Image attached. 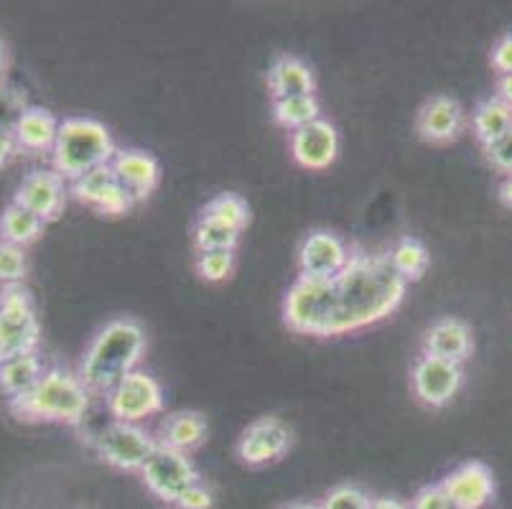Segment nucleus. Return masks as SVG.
<instances>
[{
	"label": "nucleus",
	"mask_w": 512,
	"mask_h": 509,
	"mask_svg": "<svg viewBox=\"0 0 512 509\" xmlns=\"http://www.w3.org/2000/svg\"><path fill=\"white\" fill-rule=\"evenodd\" d=\"M408 283L395 273L388 252L352 247V260L337 278H299L283 301V321L293 334L332 336L370 329L398 311Z\"/></svg>",
	"instance_id": "nucleus-1"
},
{
	"label": "nucleus",
	"mask_w": 512,
	"mask_h": 509,
	"mask_svg": "<svg viewBox=\"0 0 512 509\" xmlns=\"http://www.w3.org/2000/svg\"><path fill=\"white\" fill-rule=\"evenodd\" d=\"M146 331L136 319H115L102 326L79 362V380L90 395L105 398L123 377L141 370L146 357Z\"/></svg>",
	"instance_id": "nucleus-2"
},
{
	"label": "nucleus",
	"mask_w": 512,
	"mask_h": 509,
	"mask_svg": "<svg viewBox=\"0 0 512 509\" xmlns=\"http://www.w3.org/2000/svg\"><path fill=\"white\" fill-rule=\"evenodd\" d=\"M90 398V390L79 380L77 372L51 364L29 395L8 400V410L23 423L79 426L90 410Z\"/></svg>",
	"instance_id": "nucleus-3"
},
{
	"label": "nucleus",
	"mask_w": 512,
	"mask_h": 509,
	"mask_svg": "<svg viewBox=\"0 0 512 509\" xmlns=\"http://www.w3.org/2000/svg\"><path fill=\"white\" fill-rule=\"evenodd\" d=\"M118 153L110 130L95 118H64L57 146L51 151V168L64 181H77L95 168L110 166Z\"/></svg>",
	"instance_id": "nucleus-4"
},
{
	"label": "nucleus",
	"mask_w": 512,
	"mask_h": 509,
	"mask_svg": "<svg viewBox=\"0 0 512 509\" xmlns=\"http://www.w3.org/2000/svg\"><path fill=\"white\" fill-rule=\"evenodd\" d=\"M41 324L26 286L0 288V359L39 352Z\"/></svg>",
	"instance_id": "nucleus-5"
},
{
	"label": "nucleus",
	"mask_w": 512,
	"mask_h": 509,
	"mask_svg": "<svg viewBox=\"0 0 512 509\" xmlns=\"http://www.w3.org/2000/svg\"><path fill=\"white\" fill-rule=\"evenodd\" d=\"M87 443L102 464L113 466L118 471H141L158 448L156 436L148 433L146 428L118 423V420L100 428L95 436L87 438Z\"/></svg>",
	"instance_id": "nucleus-6"
},
{
	"label": "nucleus",
	"mask_w": 512,
	"mask_h": 509,
	"mask_svg": "<svg viewBox=\"0 0 512 509\" xmlns=\"http://www.w3.org/2000/svg\"><path fill=\"white\" fill-rule=\"evenodd\" d=\"M105 405L118 423L141 426L164 410V387L151 372L136 370L107 392Z\"/></svg>",
	"instance_id": "nucleus-7"
},
{
	"label": "nucleus",
	"mask_w": 512,
	"mask_h": 509,
	"mask_svg": "<svg viewBox=\"0 0 512 509\" xmlns=\"http://www.w3.org/2000/svg\"><path fill=\"white\" fill-rule=\"evenodd\" d=\"M141 479L148 492L166 504H176L186 489L202 482L194 461L186 454L171 451L166 446H158L153 451V456L141 469Z\"/></svg>",
	"instance_id": "nucleus-8"
},
{
	"label": "nucleus",
	"mask_w": 512,
	"mask_h": 509,
	"mask_svg": "<svg viewBox=\"0 0 512 509\" xmlns=\"http://www.w3.org/2000/svg\"><path fill=\"white\" fill-rule=\"evenodd\" d=\"M293 443L291 428L276 415H265L250 423L237 441V459L245 466H268L281 461Z\"/></svg>",
	"instance_id": "nucleus-9"
},
{
	"label": "nucleus",
	"mask_w": 512,
	"mask_h": 509,
	"mask_svg": "<svg viewBox=\"0 0 512 509\" xmlns=\"http://www.w3.org/2000/svg\"><path fill=\"white\" fill-rule=\"evenodd\" d=\"M67 199V181L54 168H34V171H29L18 184L16 194H13V202L21 204L23 209H29L31 214H36L46 224L62 217Z\"/></svg>",
	"instance_id": "nucleus-10"
},
{
	"label": "nucleus",
	"mask_w": 512,
	"mask_h": 509,
	"mask_svg": "<svg viewBox=\"0 0 512 509\" xmlns=\"http://www.w3.org/2000/svg\"><path fill=\"white\" fill-rule=\"evenodd\" d=\"M464 370L462 364L446 362V359L421 354L413 364L411 385L416 398L428 408H446L462 390Z\"/></svg>",
	"instance_id": "nucleus-11"
},
{
	"label": "nucleus",
	"mask_w": 512,
	"mask_h": 509,
	"mask_svg": "<svg viewBox=\"0 0 512 509\" xmlns=\"http://www.w3.org/2000/svg\"><path fill=\"white\" fill-rule=\"evenodd\" d=\"M352 260V247L329 230H314L299 247V275L329 280L337 278Z\"/></svg>",
	"instance_id": "nucleus-12"
},
{
	"label": "nucleus",
	"mask_w": 512,
	"mask_h": 509,
	"mask_svg": "<svg viewBox=\"0 0 512 509\" xmlns=\"http://www.w3.org/2000/svg\"><path fill=\"white\" fill-rule=\"evenodd\" d=\"M441 487L449 494L454 509H484L492 504L497 492L495 474L482 461H467L456 466L451 474L444 476Z\"/></svg>",
	"instance_id": "nucleus-13"
},
{
	"label": "nucleus",
	"mask_w": 512,
	"mask_h": 509,
	"mask_svg": "<svg viewBox=\"0 0 512 509\" xmlns=\"http://www.w3.org/2000/svg\"><path fill=\"white\" fill-rule=\"evenodd\" d=\"M291 156L306 171H327L339 156V133L329 120L319 118L291 133Z\"/></svg>",
	"instance_id": "nucleus-14"
},
{
	"label": "nucleus",
	"mask_w": 512,
	"mask_h": 509,
	"mask_svg": "<svg viewBox=\"0 0 512 509\" xmlns=\"http://www.w3.org/2000/svg\"><path fill=\"white\" fill-rule=\"evenodd\" d=\"M464 125H467V112L449 95H436L426 100L416 120L418 135L434 146H444L459 138L464 133Z\"/></svg>",
	"instance_id": "nucleus-15"
},
{
	"label": "nucleus",
	"mask_w": 512,
	"mask_h": 509,
	"mask_svg": "<svg viewBox=\"0 0 512 509\" xmlns=\"http://www.w3.org/2000/svg\"><path fill=\"white\" fill-rule=\"evenodd\" d=\"M110 168L136 204L146 202L161 181V166L156 158L138 148H118Z\"/></svg>",
	"instance_id": "nucleus-16"
},
{
	"label": "nucleus",
	"mask_w": 512,
	"mask_h": 509,
	"mask_svg": "<svg viewBox=\"0 0 512 509\" xmlns=\"http://www.w3.org/2000/svg\"><path fill=\"white\" fill-rule=\"evenodd\" d=\"M474 334L472 326L464 324L462 319L446 316V319L434 321L423 334V354L446 362L464 364L472 357Z\"/></svg>",
	"instance_id": "nucleus-17"
},
{
	"label": "nucleus",
	"mask_w": 512,
	"mask_h": 509,
	"mask_svg": "<svg viewBox=\"0 0 512 509\" xmlns=\"http://www.w3.org/2000/svg\"><path fill=\"white\" fill-rule=\"evenodd\" d=\"M59 125H62V120H57L54 112L39 105H29L21 112V118L16 120L11 133L21 153H31V156L49 153L51 156V151L57 146Z\"/></svg>",
	"instance_id": "nucleus-18"
},
{
	"label": "nucleus",
	"mask_w": 512,
	"mask_h": 509,
	"mask_svg": "<svg viewBox=\"0 0 512 509\" xmlns=\"http://www.w3.org/2000/svg\"><path fill=\"white\" fill-rule=\"evenodd\" d=\"M156 441L158 446L189 456L207 441V420L197 410H176L166 415L164 423L158 426Z\"/></svg>",
	"instance_id": "nucleus-19"
},
{
	"label": "nucleus",
	"mask_w": 512,
	"mask_h": 509,
	"mask_svg": "<svg viewBox=\"0 0 512 509\" xmlns=\"http://www.w3.org/2000/svg\"><path fill=\"white\" fill-rule=\"evenodd\" d=\"M268 90H271L273 102L291 100V97H306L316 92L314 72L306 62L296 56H281L268 69Z\"/></svg>",
	"instance_id": "nucleus-20"
},
{
	"label": "nucleus",
	"mask_w": 512,
	"mask_h": 509,
	"mask_svg": "<svg viewBox=\"0 0 512 509\" xmlns=\"http://www.w3.org/2000/svg\"><path fill=\"white\" fill-rule=\"evenodd\" d=\"M44 372L46 364L39 352H26L16 354V357L0 359V392L8 400L23 398V395H29L39 385Z\"/></svg>",
	"instance_id": "nucleus-21"
},
{
	"label": "nucleus",
	"mask_w": 512,
	"mask_h": 509,
	"mask_svg": "<svg viewBox=\"0 0 512 509\" xmlns=\"http://www.w3.org/2000/svg\"><path fill=\"white\" fill-rule=\"evenodd\" d=\"M44 227L46 222H41L36 214H31L29 209H23L16 202L8 204L0 214V240L21 247V250L36 245L44 235Z\"/></svg>",
	"instance_id": "nucleus-22"
},
{
	"label": "nucleus",
	"mask_w": 512,
	"mask_h": 509,
	"mask_svg": "<svg viewBox=\"0 0 512 509\" xmlns=\"http://www.w3.org/2000/svg\"><path fill=\"white\" fill-rule=\"evenodd\" d=\"M472 130L474 138L482 143V148L490 146V143H495L497 138L512 130V107L505 105L497 95L487 97V100L474 107Z\"/></svg>",
	"instance_id": "nucleus-23"
},
{
	"label": "nucleus",
	"mask_w": 512,
	"mask_h": 509,
	"mask_svg": "<svg viewBox=\"0 0 512 509\" xmlns=\"http://www.w3.org/2000/svg\"><path fill=\"white\" fill-rule=\"evenodd\" d=\"M388 258L390 265L395 268V273L406 280V283L421 280L423 275H426L428 263H431V255H428L426 245L411 235L400 237V240L388 250Z\"/></svg>",
	"instance_id": "nucleus-24"
},
{
	"label": "nucleus",
	"mask_w": 512,
	"mask_h": 509,
	"mask_svg": "<svg viewBox=\"0 0 512 509\" xmlns=\"http://www.w3.org/2000/svg\"><path fill=\"white\" fill-rule=\"evenodd\" d=\"M319 118H321V107L314 95L291 97V100L273 102V120H276L281 128L291 130V133L306 128V125H311Z\"/></svg>",
	"instance_id": "nucleus-25"
},
{
	"label": "nucleus",
	"mask_w": 512,
	"mask_h": 509,
	"mask_svg": "<svg viewBox=\"0 0 512 509\" xmlns=\"http://www.w3.org/2000/svg\"><path fill=\"white\" fill-rule=\"evenodd\" d=\"M115 184H118V179H115L113 168L102 166V168H95V171H90V174H85L82 179L72 181V184H69V196H74L79 204H85V207L95 209L97 212V207L102 204L107 191L113 189Z\"/></svg>",
	"instance_id": "nucleus-26"
},
{
	"label": "nucleus",
	"mask_w": 512,
	"mask_h": 509,
	"mask_svg": "<svg viewBox=\"0 0 512 509\" xmlns=\"http://www.w3.org/2000/svg\"><path fill=\"white\" fill-rule=\"evenodd\" d=\"M204 219H214V222L227 224L232 230L242 232L250 224V207L248 202L237 194H220L209 199L207 207L202 209Z\"/></svg>",
	"instance_id": "nucleus-27"
},
{
	"label": "nucleus",
	"mask_w": 512,
	"mask_h": 509,
	"mask_svg": "<svg viewBox=\"0 0 512 509\" xmlns=\"http://www.w3.org/2000/svg\"><path fill=\"white\" fill-rule=\"evenodd\" d=\"M242 232L232 230L227 224L214 222V219L199 217L197 227H194V247L197 252H214V250H230L240 245Z\"/></svg>",
	"instance_id": "nucleus-28"
},
{
	"label": "nucleus",
	"mask_w": 512,
	"mask_h": 509,
	"mask_svg": "<svg viewBox=\"0 0 512 509\" xmlns=\"http://www.w3.org/2000/svg\"><path fill=\"white\" fill-rule=\"evenodd\" d=\"M26 273H29V258H26V250L0 240V288L23 286Z\"/></svg>",
	"instance_id": "nucleus-29"
},
{
	"label": "nucleus",
	"mask_w": 512,
	"mask_h": 509,
	"mask_svg": "<svg viewBox=\"0 0 512 509\" xmlns=\"http://www.w3.org/2000/svg\"><path fill=\"white\" fill-rule=\"evenodd\" d=\"M232 270H235V252L214 250L197 255V273L204 283H225Z\"/></svg>",
	"instance_id": "nucleus-30"
},
{
	"label": "nucleus",
	"mask_w": 512,
	"mask_h": 509,
	"mask_svg": "<svg viewBox=\"0 0 512 509\" xmlns=\"http://www.w3.org/2000/svg\"><path fill=\"white\" fill-rule=\"evenodd\" d=\"M372 499L355 484H339L321 499V509H370Z\"/></svg>",
	"instance_id": "nucleus-31"
},
{
	"label": "nucleus",
	"mask_w": 512,
	"mask_h": 509,
	"mask_svg": "<svg viewBox=\"0 0 512 509\" xmlns=\"http://www.w3.org/2000/svg\"><path fill=\"white\" fill-rule=\"evenodd\" d=\"M26 97L18 90H8L0 87V130H13L16 120L21 118V112L26 110Z\"/></svg>",
	"instance_id": "nucleus-32"
},
{
	"label": "nucleus",
	"mask_w": 512,
	"mask_h": 509,
	"mask_svg": "<svg viewBox=\"0 0 512 509\" xmlns=\"http://www.w3.org/2000/svg\"><path fill=\"white\" fill-rule=\"evenodd\" d=\"M484 156H487L495 171L505 174V179L512 176V130L497 138L495 143H490V146H484Z\"/></svg>",
	"instance_id": "nucleus-33"
},
{
	"label": "nucleus",
	"mask_w": 512,
	"mask_h": 509,
	"mask_svg": "<svg viewBox=\"0 0 512 509\" xmlns=\"http://www.w3.org/2000/svg\"><path fill=\"white\" fill-rule=\"evenodd\" d=\"M411 509H454V507H451L449 494L444 492L441 484H428V487L418 489L416 497L411 499Z\"/></svg>",
	"instance_id": "nucleus-34"
},
{
	"label": "nucleus",
	"mask_w": 512,
	"mask_h": 509,
	"mask_svg": "<svg viewBox=\"0 0 512 509\" xmlns=\"http://www.w3.org/2000/svg\"><path fill=\"white\" fill-rule=\"evenodd\" d=\"M174 507H179V509H212L214 507L212 487H207L204 482L192 484V487L181 494L179 502H176Z\"/></svg>",
	"instance_id": "nucleus-35"
},
{
	"label": "nucleus",
	"mask_w": 512,
	"mask_h": 509,
	"mask_svg": "<svg viewBox=\"0 0 512 509\" xmlns=\"http://www.w3.org/2000/svg\"><path fill=\"white\" fill-rule=\"evenodd\" d=\"M490 62H492V69H495L500 77L512 74V31L502 36V39L492 46Z\"/></svg>",
	"instance_id": "nucleus-36"
},
{
	"label": "nucleus",
	"mask_w": 512,
	"mask_h": 509,
	"mask_svg": "<svg viewBox=\"0 0 512 509\" xmlns=\"http://www.w3.org/2000/svg\"><path fill=\"white\" fill-rule=\"evenodd\" d=\"M16 138H13L11 130H0V168H8L18 156Z\"/></svg>",
	"instance_id": "nucleus-37"
},
{
	"label": "nucleus",
	"mask_w": 512,
	"mask_h": 509,
	"mask_svg": "<svg viewBox=\"0 0 512 509\" xmlns=\"http://www.w3.org/2000/svg\"><path fill=\"white\" fill-rule=\"evenodd\" d=\"M8 67H11V49H8V41L0 36V87H6Z\"/></svg>",
	"instance_id": "nucleus-38"
},
{
	"label": "nucleus",
	"mask_w": 512,
	"mask_h": 509,
	"mask_svg": "<svg viewBox=\"0 0 512 509\" xmlns=\"http://www.w3.org/2000/svg\"><path fill=\"white\" fill-rule=\"evenodd\" d=\"M370 509H411V504H406L403 499L395 497H375L372 499Z\"/></svg>",
	"instance_id": "nucleus-39"
},
{
	"label": "nucleus",
	"mask_w": 512,
	"mask_h": 509,
	"mask_svg": "<svg viewBox=\"0 0 512 509\" xmlns=\"http://www.w3.org/2000/svg\"><path fill=\"white\" fill-rule=\"evenodd\" d=\"M497 97H500L505 105L512 107V74L497 79Z\"/></svg>",
	"instance_id": "nucleus-40"
},
{
	"label": "nucleus",
	"mask_w": 512,
	"mask_h": 509,
	"mask_svg": "<svg viewBox=\"0 0 512 509\" xmlns=\"http://www.w3.org/2000/svg\"><path fill=\"white\" fill-rule=\"evenodd\" d=\"M500 199L505 207L512 209V176H507V179H502L500 184Z\"/></svg>",
	"instance_id": "nucleus-41"
},
{
	"label": "nucleus",
	"mask_w": 512,
	"mask_h": 509,
	"mask_svg": "<svg viewBox=\"0 0 512 509\" xmlns=\"http://www.w3.org/2000/svg\"><path fill=\"white\" fill-rule=\"evenodd\" d=\"M286 509H321V504H314V502H296V504H288Z\"/></svg>",
	"instance_id": "nucleus-42"
}]
</instances>
